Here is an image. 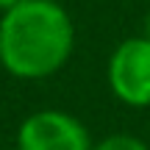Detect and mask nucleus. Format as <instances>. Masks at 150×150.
Listing matches in <instances>:
<instances>
[{"label": "nucleus", "instance_id": "7ed1b4c3", "mask_svg": "<svg viewBox=\"0 0 150 150\" xmlns=\"http://www.w3.org/2000/svg\"><path fill=\"white\" fill-rule=\"evenodd\" d=\"M92 145L89 128L61 108L33 111L17 128V150H92Z\"/></svg>", "mask_w": 150, "mask_h": 150}, {"label": "nucleus", "instance_id": "f03ea898", "mask_svg": "<svg viewBox=\"0 0 150 150\" xmlns=\"http://www.w3.org/2000/svg\"><path fill=\"white\" fill-rule=\"evenodd\" d=\"M111 95L122 106L150 108V39L128 36L111 50L106 64Z\"/></svg>", "mask_w": 150, "mask_h": 150}, {"label": "nucleus", "instance_id": "f257e3e1", "mask_svg": "<svg viewBox=\"0 0 150 150\" xmlns=\"http://www.w3.org/2000/svg\"><path fill=\"white\" fill-rule=\"evenodd\" d=\"M72 50L75 25L59 0H20L0 14V67L14 78H50Z\"/></svg>", "mask_w": 150, "mask_h": 150}, {"label": "nucleus", "instance_id": "39448f33", "mask_svg": "<svg viewBox=\"0 0 150 150\" xmlns=\"http://www.w3.org/2000/svg\"><path fill=\"white\" fill-rule=\"evenodd\" d=\"M20 3V0H0V14H3V11H8L11 6H17Z\"/></svg>", "mask_w": 150, "mask_h": 150}, {"label": "nucleus", "instance_id": "423d86ee", "mask_svg": "<svg viewBox=\"0 0 150 150\" xmlns=\"http://www.w3.org/2000/svg\"><path fill=\"white\" fill-rule=\"evenodd\" d=\"M142 36H147V39H150V11L145 14V33H142Z\"/></svg>", "mask_w": 150, "mask_h": 150}, {"label": "nucleus", "instance_id": "20e7f679", "mask_svg": "<svg viewBox=\"0 0 150 150\" xmlns=\"http://www.w3.org/2000/svg\"><path fill=\"white\" fill-rule=\"evenodd\" d=\"M92 150H150V147L145 139H139L134 134H108L100 142H95Z\"/></svg>", "mask_w": 150, "mask_h": 150}]
</instances>
